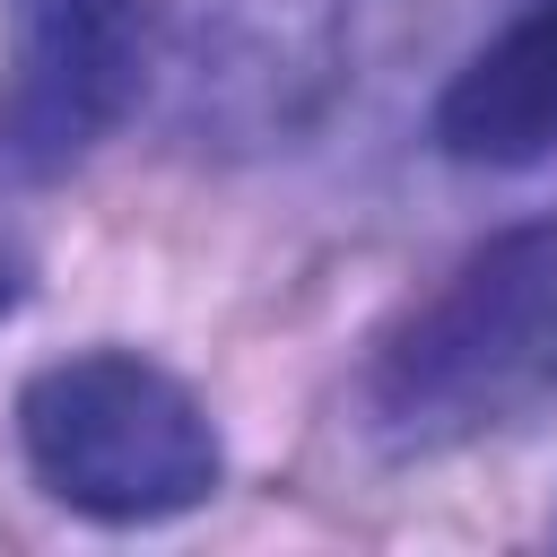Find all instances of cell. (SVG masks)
<instances>
[{
  "label": "cell",
  "instance_id": "cell-5",
  "mask_svg": "<svg viewBox=\"0 0 557 557\" xmlns=\"http://www.w3.org/2000/svg\"><path fill=\"white\" fill-rule=\"evenodd\" d=\"M426 148L470 174H522L557 157V0L513 9L426 104Z\"/></svg>",
  "mask_w": 557,
  "mask_h": 557
},
{
  "label": "cell",
  "instance_id": "cell-3",
  "mask_svg": "<svg viewBox=\"0 0 557 557\" xmlns=\"http://www.w3.org/2000/svg\"><path fill=\"white\" fill-rule=\"evenodd\" d=\"M148 122L209 157H270L331 122L357 78V0H131Z\"/></svg>",
  "mask_w": 557,
  "mask_h": 557
},
{
  "label": "cell",
  "instance_id": "cell-4",
  "mask_svg": "<svg viewBox=\"0 0 557 557\" xmlns=\"http://www.w3.org/2000/svg\"><path fill=\"white\" fill-rule=\"evenodd\" d=\"M148 122V44L131 0H9L0 17V191L70 183Z\"/></svg>",
  "mask_w": 557,
  "mask_h": 557
},
{
  "label": "cell",
  "instance_id": "cell-6",
  "mask_svg": "<svg viewBox=\"0 0 557 557\" xmlns=\"http://www.w3.org/2000/svg\"><path fill=\"white\" fill-rule=\"evenodd\" d=\"M26 296H35V261H26L17 244H0V322H17Z\"/></svg>",
  "mask_w": 557,
  "mask_h": 557
},
{
  "label": "cell",
  "instance_id": "cell-2",
  "mask_svg": "<svg viewBox=\"0 0 557 557\" xmlns=\"http://www.w3.org/2000/svg\"><path fill=\"white\" fill-rule=\"evenodd\" d=\"M17 461L44 505L96 531H157L226 487V435L209 400L148 348L96 339L17 383Z\"/></svg>",
  "mask_w": 557,
  "mask_h": 557
},
{
  "label": "cell",
  "instance_id": "cell-7",
  "mask_svg": "<svg viewBox=\"0 0 557 557\" xmlns=\"http://www.w3.org/2000/svg\"><path fill=\"white\" fill-rule=\"evenodd\" d=\"M548 540H557V522H548Z\"/></svg>",
  "mask_w": 557,
  "mask_h": 557
},
{
  "label": "cell",
  "instance_id": "cell-1",
  "mask_svg": "<svg viewBox=\"0 0 557 557\" xmlns=\"http://www.w3.org/2000/svg\"><path fill=\"white\" fill-rule=\"evenodd\" d=\"M557 426V209L496 226L357 357L348 435L409 470Z\"/></svg>",
  "mask_w": 557,
  "mask_h": 557
}]
</instances>
